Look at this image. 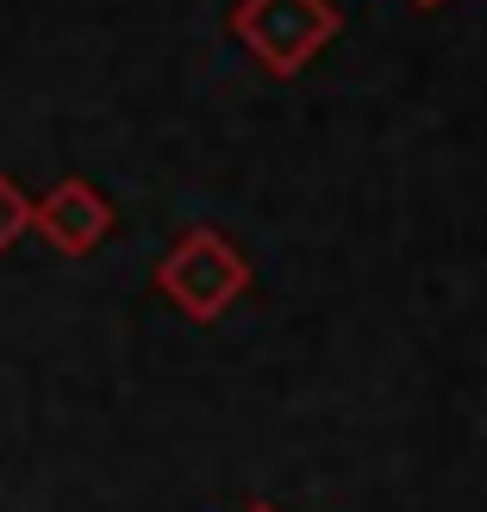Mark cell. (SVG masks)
Returning <instances> with one entry per match:
<instances>
[{
	"mask_svg": "<svg viewBox=\"0 0 487 512\" xmlns=\"http://www.w3.org/2000/svg\"><path fill=\"white\" fill-rule=\"evenodd\" d=\"M413 7H444V0H413Z\"/></svg>",
	"mask_w": 487,
	"mask_h": 512,
	"instance_id": "obj_6",
	"label": "cell"
},
{
	"mask_svg": "<svg viewBox=\"0 0 487 512\" xmlns=\"http://www.w3.org/2000/svg\"><path fill=\"white\" fill-rule=\"evenodd\" d=\"M25 232H32V194L13 175H0V250H13Z\"/></svg>",
	"mask_w": 487,
	"mask_h": 512,
	"instance_id": "obj_4",
	"label": "cell"
},
{
	"mask_svg": "<svg viewBox=\"0 0 487 512\" xmlns=\"http://www.w3.org/2000/svg\"><path fill=\"white\" fill-rule=\"evenodd\" d=\"M232 32L275 82H288L338 38V7L331 0H238Z\"/></svg>",
	"mask_w": 487,
	"mask_h": 512,
	"instance_id": "obj_2",
	"label": "cell"
},
{
	"mask_svg": "<svg viewBox=\"0 0 487 512\" xmlns=\"http://www.w3.org/2000/svg\"><path fill=\"white\" fill-rule=\"evenodd\" d=\"M244 512H281V506H269V500H250V506H244Z\"/></svg>",
	"mask_w": 487,
	"mask_h": 512,
	"instance_id": "obj_5",
	"label": "cell"
},
{
	"mask_svg": "<svg viewBox=\"0 0 487 512\" xmlns=\"http://www.w3.org/2000/svg\"><path fill=\"white\" fill-rule=\"evenodd\" d=\"M157 294L182 319L219 325L250 294V263H244V250L225 232H213V225H188V232L163 250V263H157Z\"/></svg>",
	"mask_w": 487,
	"mask_h": 512,
	"instance_id": "obj_1",
	"label": "cell"
},
{
	"mask_svg": "<svg viewBox=\"0 0 487 512\" xmlns=\"http://www.w3.org/2000/svg\"><path fill=\"white\" fill-rule=\"evenodd\" d=\"M32 232L57 256H88L113 238V200L82 175H63L50 194L32 200Z\"/></svg>",
	"mask_w": 487,
	"mask_h": 512,
	"instance_id": "obj_3",
	"label": "cell"
}]
</instances>
